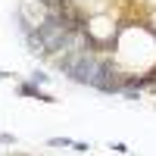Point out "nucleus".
Returning a JSON list of instances; mask_svg holds the SVG:
<instances>
[{
    "label": "nucleus",
    "mask_w": 156,
    "mask_h": 156,
    "mask_svg": "<svg viewBox=\"0 0 156 156\" xmlns=\"http://www.w3.org/2000/svg\"><path fill=\"white\" fill-rule=\"evenodd\" d=\"M72 140L69 137H50V147H69Z\"/></svg>",
    "instance_id": "2"
},
{
    "label": "nucleus",
    "mask_w": 156,
    "mask_h": 156,
    "mask_svg": "<svg viewBox=\"0 0 156 156\" xmlns=\"http://www.w3.org/2000/svg\"><path fill=\"white\" fill-rule=\"evenodd\" d=\"M19 90H22V94H28V97H37V100H44V103H53V97H47V94H41V90H37L34 84H22Z\"/></svg>",
    "instance_id": "1"
}]
</instances>
